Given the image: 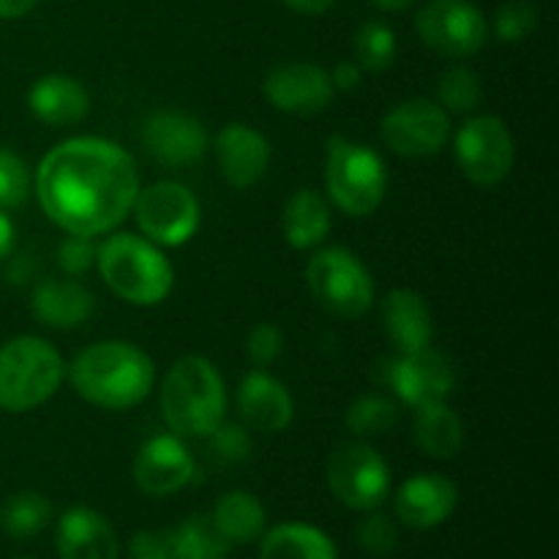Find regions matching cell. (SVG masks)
<instances>
[{"mask_svg": "<svg viewBox=\"0 0 559 559\" xmlns=\"http://www.w3.org/2000/svg\"><path fill=\"white\" fill-rule=\"evenodd\" d=\"M140 191V169L115 142L74 136L55 145L36 169V197L52 224L96 238L123 224Z\"/></svg>", "mask_w": 559, "mask_h": 559, "instance_id": "6da1fadb", "label": "cell"}, {"mask_svg": "<svg viewBox=\"0 0 559 559\" xmlns=\"http://www.w3.org/2000/svg\"><path fill=\"white\" fill-rule=\"evenodd\" d=\"M69 382L93 407L131 409L151 393L156 366L136 344L98 342L71 360Z\"/></svg>", "mask_w": 559, "mask_h": 559, "instance_id": "7a4b0ae2", "label": "cell"}, {"mask_svg": "<svg viewBox=\"0 0 559 559\" xmlns=\"http://www.w3.org/2000/svg\"><path fill=\"white\" fill-rule=\"evenodd\" d=\"M162 413L178 437H207L227 415V388L202 355L175 360L162 382Z\"/></svg>", "mask_w": 559, "mask_h": 559, "instance_id": "3957f363", "label": "cell"}, {"mask_svg": "<svg viewBox=\"0 0 559 559\" xmlns=\"http://www.w3.org/2000/svg\"><path fill=\"white\" fill-rule=\"evenodd\" d=\"M102 278L131 306H158L173 293L175 273L156 243L134 233H115L96 249Z\"/></svg>", "mask_w": 559, "mask_h": 559, "instance_id": "277c9868", "label": "cell"}, {"mask_svg": "<svg viewBox=\"0 0 559 559\" xmlns=\"http://www.w3.org/2000/svg\"><path fill=\"white\" fill-rule=\"evenodd\" d=\"M66 377L63 355L38 336H16L0 344V409L27 413L55 396Z\"/></svg>", "mask_w": 559, "mask_h": 559, "instance_id": "5b68a950", "label": "cell"}, {"mask_svg": "<svg viewBox=\"0 0 559 559\" xmlns=\"http://www.w3.org/2000/svg\"><path fill=\"white\" fill-rule=\"evenodd\" d=\"M325 186L333 205L342 207L347 216H371L385 200L388 167L374 147L360 145L347 136H331Z\"/></svg>", "mask_w": 559, "mask_h": 559, "instance_id": "8992f818", "label": "cell"}, {"mask_svg": "<svg viewBox=\"0 0 559 559\" xmlns=\"http://www.w3.org/2000/svg\"><path fill=\"white\" fill-rule=\"evenodd\" d=\"M306 284L317 306L342 320H358L374 306V278L349 249L333 246L311 257Z\"/></svg>", "mask_w": 559, "mask_h": 559, "instance_id": "52a82bcc", "label": "cell"}, {"mask_svg": "<svg viewBox=\"0 0 559 559\" xmlns=\"http://www.w3.org/2000/svg\"><path fill=\"white\" fill-rule=\"evenodd\" d=\"M328 486L353 511H377L391 495V467L369 442H344L328 459Z\"/></svg>", "mask_w": 559, "mask_h": 559, "instance_id": "ba28073f", "label": "cell"}, {"mask_svg": "<svg viewBox=\"0 0 559 559\" xmlns=\"http://www.w3.org/2000/svg\"><path fill=\"white\" fill-rule=\"evenodd\" d=\"M134 218L151 243L178 249L194 238L200 227V202L175 180H158L140 191L134 200Z\"/></svg>", "mask_w": 559, "mask_h": 559, "instance_id": "9c48e42d", "label": "cell"}, {"mask_svg": "<svg viewBox=\"0 0 559 559\" xmlns=\"http://www.w3.org/2000/svg\"><path fill=\"white\" fill-rule=\"evenodd\" d=\"M420 41L451 60L473 58L489 38L484 11L469 0H429L415 16Z\"/></svg>", "mask_w": 559, "mask_h": 559, "instance_id": "30bf717a", "label": "cell"}, {"mask_svg": "<svg viewBox=\"0 0 559 559\" xmlns=\"http://www.w3.org/2000/svg\"><path fill=\"white\" fill-rule=\"evenodd\" d=\"M453 153L464 178L475 186H497L511 175L516 162L511 129L495 115H478L456 131Z\"/></svg>", "mask_w": 559, "mask_h": 559, "instance_id": "8fae6325", "label": "cell"}, {"mask_svg": "<svg viewBox=\"0 0 559 559\" xmlns=\"http://www.w3.org/2000/svg\"><path fill=\"white\" fill-rule=\"evenodd\" d=\"M380 134L396 156H437L451 140V112L431 98H407L382 118Z\"/></svg>", "mask_w": 559, "mask_h": 559, "instance_id": "7c38bea8", "label": "cell"}, {"mask_svg": "<svg viewBox=\"0 0 559 559\" xmlns=\"http://www.w3.org/2000/svg\"><path fill=\"white\" fill-rule=\"evenodd\" d=\"M377 382L393 388L404 404L413 409L426 404L445 402L456 385L451 360L435 347H424L418 353L385 358L377 364Z\"/></svg>", "mask_w": 559, "mask_h": 559, "instance_id": "4fadbf2b", "label": "cell"}, {"mask_svg": "<svg viewBox=\"0 0 559 559\" xmlns=\"http://www.w3.org/2000/svg\"><path fill=\"white\" fill-rule=\"evenodd\" d=\"M262 93L271 107L282 109V112L317 115L333 102L336 87L322 66L293 60V63H278L267 71Z\"/></svg>", "mask_w": 559, "mask_h": 559, "instance_id": "5bb4252c", "label": "cell"}, {"mask_svg": "<svg viewBox=\"0 0 559 559\" xmlns=\"http://www.w3.org/2000/svg\"><path fill=\"white\" fill-rule=\"evenodd\" d=\"M142 145L162 167H189L207 151V131L194 115L158 109L142 120Z\"/></svg>", "mask_w": 559, "mask_h": 559, "instance_id": "9a60e30c", "label": "cell"}, {"mask_svg": "<svg viewBox=\"0 0 559 559\" xmlns=\"http://www.w3.org/2000/svg\"><path fill=\"white\" fill-rule=\"evenodd\" d=\"M194 478V459L175 435H156L134 459V484L147 497H169Z\"/></svg>", "mask_w": 559, "mask_h": 559, "instance_id": "2e32d148", "label": "cell"}, {"mask_svg": "<svg viewBox=\"0 0 559 559\" xmlns=\"http://www.w3.org/2000/svg\"><path fill=\"white\" fill-rule=\"evenodd\" d=\"M216 162L233 189H249L271 167V142L249 123H227L216 134Z\"/></svg>", "mask_w": 559, "mask_h": 559, "instance_id": "e0dca14e", "label": "cell"}, {"mask_svg": "<svg viewBox=\"0 0 559 559\" xmlns=\"http://www.w3.org/2000/svg\"><path fill=\"white\" fill-rule=\"evenodd\" d=\"M235 404L243 418V424L254 431L278 435L289 429L295 418V402L282 380H276L267 371H251L240 380Z\"/></svg>", "mask_w": 559, "mask_h": 559, "instance_id": "ac0fdd59", "label": "cell"}, {"mask_svg": "<svg viewBox=\"0 0 559 559\" xmlns=\"http://www.w3.org/2000/svg\"><path fill=\"white\" fill-rule=\"evenodd\" d=\"M459 491L440 473H418L396 491V516L413 530H431L453 513Z\"/></svg>", "mask_w": 559, "mask_h": 559, "instance_id": "d6986e66", "label": "cell"}, {"mask_svg": "<svg viewBox=\"0 0 559 559\" xmlns=\"http://www.w3.org/2000/svg\"><path fill=\"white\" fill-rule=\"evenodd\" d=\"M380 320L382 331L388 333L399 355H409L424 347H431V336H435L431 309L424 300V295H418L415 289H391L382 298Z\"/></svg>", "mask_w": 559, "mask_h": 559, "instance_id": "ffe728a7", "label": "cell"}, {"mask_svg": "<svg viewBox=\"0 0 559 559\" xmlns=\"http://www.w3.org/2000/svg\"><path fill=\"white\" fill-rule=\"evenodd\" d=\"M55 544L60 559H120L112 524L85 506L69 508L60 516Z\"/></svg>", "mask_w": 559, "mask_h": 559, "instance_id": "44dd1931", "label": "cell"}, {"mask_svg": "<svg viewBox=\"0 0 559 559\" xmlns=\"http://www.w3.org/2000/svg\"><path fill=\"white\" fill-rule=\"evenodd\" d=\"M27 107L41 123L63 129V126L85 120V115L91 112V96L74 76L47 74L33 82V87L27 91Z\"/></svg>", "mask_w": 559, "mask_h": 559, "instance_id": "7402d4cb", "label": "cell"}, {"mask_svg": "<svg viewBox=\"0 0 559 559\" xmlns=\"http://www.w3.org/2000/svg\"><path fill=\"white\" fill-rule=\"evenodd\" d=\"M31 309L41 325L60 328H80L87 322L96 311V300H93L91 289L82 287L80 282L71 278H47L33 289Z\"/></svg>", "mask_w": 559, "mask_h": 559, "instance_id": "603a6c76", "label": "cell"}, {"mask_svg": "<svg viewBox=\"0 0 559 559\" xmlns=\"http://www.w3.org/2000/svg\"><path fill=\"white\" fill-rule=\"evenodd\" d=\"M331 205L314 189H298L284 205L282 229L293 249H317L331 235Z\"/></svg>", "mask_w": 559, "mask_h": 559, "instance_id": "cb8c5ba5", "label": "cell"}, {"mask_svg": "<svg viewBox=\"0 0 559 559\" xmlns=\"http://www.w3.org/2000/svg\"><path fill=\"white\" fill-rule=\"evenodd\" d=\"M413 435L420 451L435 459L459 456V451L464 445L462 418L445 402H435L415 409Z\"/></svg>", "mask_w": 559, "mask_h": 559, "instance_id": "d4e9b609", "label": "cell"}, {"mask_svg": "<svg viewBox=\"0 0 559 559\" xmlns=\"http://www.w3.org/2000/svg\"><path fill=\"white\" fill-rule=\"evenodd\" d=\"M260 559H338V551L336 544L320 527L304 522H284L265 533Z\"/></svg>", "mask_w": 559, "mask_h": 559, "instance_id": "484cf974", "label": "cell"}, {"mask_svg": "<svg viewBox=\"0 0 559 559\" xmlns=\"http://www.w3.org/2000/svg\"><path fill=\"white\" fill-rule=\"evenodd\" d=\"M213 524L227 544H251L265 533V506L251 491H227L216 500Z\"/></svg>", "mask_w": 559, "mask_h": 559, "instance_id": "4316f807", "label": "cell"}, {"mask_svg": "<svg viewBox=\"0 0 559 559\" xmlns=\"http://www.w3.org/2000/svg\"><path fill=\"white\" fill-rule=\"evenodd\" d=\"M52 522V502L38 491H20L0 508V530L9 538H33Z\"/></svg>", "mask_w": 559, "mask_h": 559, "instance_id": "83f0119b", "label": "cell"}, {"mask_svg": "<svg viewBox=\"0 0 559 559\" xmlns=\"http://www.w3.org/2000/svg\"><path fill=\"white\" fill-rule=\"evenodd\" d=\"M178 559H224L229 544L222 538L211 516H191L173 530Z\"/></svg>", "mask_w": 559, "mask_h": 559, "instance_id": "f1b7e54d", "label": "cell"}, {"mask_svg": "<svg viewBox=\"0 0 559 559\" xmlns=\"http://www.w3.org/2000/svg\"><path fill=\"white\" fill-rule=\"evenodd\" d=\"M344 424L360 440L391 435L399 424V407L388 396L366 393V396H358L349 404L347 415H344Z\"/></svg>", "mask_w": 559, "mask_h": 559, "instance_id": "f546056e", "label": "cell"}, {"mask_svg": "<svg viewBox=\"0 0 559 559\" xmlns=\"http://www.w3.org/2000/svg\"><path fill=\"white\" fill-rule=\"evenodd\" d=\"M353 49L355 63L360 66V71L380 74V71L391 69L393 60H396V33H393L391 25L380 20L364 22L355 31Z\"/></svg>", "mask_w": 559, "mask_h": 559, "instance_id": "4dcf8cb0", "label": "cell"}, {"mask_svg": "<svg viewBox=\"0 0 559 559\" xmlns=\"http://www.w3.org/2000/svg\"><path fill=\"white\" fill-rule=\"evenodd\" d=\"M437 96H440V107L445 112H473L484 98V87H480L478 74L473 69L451 66V69L442 71Z\"/></svg>", "mask_w": 559, "mask_h": 559, "instance_id": "1f68e13d", "label": "cell"}, {"mask_svg": "<svg viewBox=\"0 0 559 559\" xmlns=\"http://www.w3.org/2000/svg\"><path fill=\"white\" fill-rule=\"evenodd\" d=\"M540 14L535 9V3L530 0H508L506 5H500L495 16V31L500 36V41L506 44H519L527 36H533L535 27H538Z\"/></svg>", "mask_w": 559, "mask_h": 559, "instance_id": "d6a6232c", "label": "cell"}, {"mask_svg": "<svg viewBox=\"0 0 559 559\" xmlns=\"http://www.w3.org/2000/svg\"><path fill=\"white\" fill-rule=\"evenodd\" d=\"M31 194V173L16 153L0 147V207H20Z\"/></svg>", "mask_w": 559, "mask_h": 559, "instance_id": "836d02e7", "label": "cell"}, {"mask_svg": "<svg viewBox=\"0 0 559 559\" xmlns=\"http://www.w3.org/2000/svg\"><path fill=\"white\" fill-rule=\"evenodd\" d=\"M205 440L211 442L213 453H216V459H222L224 464L246 462V459L251 456V448H254L249 429L240 424H229V420H222Z\"/></svg>", "mask_w": 559, "mask_h": 559, "instance_id": "e575fe53", "label": "cell"}, {"mask_svg": "<svg viewBox=\"0 0 559 559\" xmlns=\"http://www.w3.org/2000/svg\"><path fill=\"white\" fill-rule=\"evenodd\" d=\"M399 544V530L391 516L369 511V516L358 524V546L371 557H388Z\"/></svg>", "mask_w": 559, "mask_h": 559, "instance_id": "d590c367", "label": "cell"}, {"mask_svg": "<svg viewBox=\"0 0 559 559\" xmlns=\"http://www.w3.org/2000/svg\"><path fill=\"white\" fill-rule=\"evenodd\" d=\"M284 353V333L282 328L273 325V322H260L249 331L246 336V355L254 366L265 369L273 360H278V355Z\"/></svg>", "mask_w": 559, "mask_h": 559, "instance_id": "8d00e7d4", "label": "cell"}, {"mask_svg": "<svg viewBox=\"0 0 559 559\" xmlns=\"http://www.w3.org/2000/svg\"><path fill=\"white\" fill-rule=\"evenodd\" d=\"M96 249L98 246H93V238L69 235L58 249V262L60 267H63V273H69V276H80V273H85L87 267L96 262Z\"/></svg>", "mask_w": 559, "mask_h": 559, "instance_id": "74e56055", "label": "cell"}, {"mask_svg": "<svg viewBox=\"0 0 559 559\" xmlns=\"http://www.w3.org/2000/svg\"><path fill=\"white\" fill-rule=\"evenodd\" d=\"M131 559H178L173 546V535L156 533V530H145L131 538L129 546Z\"/></svg>", "mask_w": 559, "mask_h": 559, "instance_id": "f35d334b", "label": "cell"}, {"mask_svg": "<svg viewBox=\"0 0 559 559\" xmlns=\"http://www.w3.org/2000/svg\"><path fill=\"white\" fill-rule=\"evenodd\" d=\"M328 74H331V82L336 91H355V87L360 85L364 71H360V66L355 63V60H342V63L333 71H328Z\"/></svg>", "mask_w": 559, "mask_h": 559, "instance_id": "ab89813d", "label": "cell"}, {"mask_svg": "<svg viewBox=\"0 0 559 559\" xmlns=\"http://www.w3.org/2000/svg\"><path fill=\"white\" fill-rule=\"evenodd\" d=\"M289 11L295 14H306V16H317V14H325L336 5V0H282Z\"/></svg>", "mask_w": 559, "mask_h": 559, "instance_id": "60d3db41", "label": "cell"}, {"mask_svg": "<svg viewBox=\"0 0 559 559\" xmlns=\"http://www.w3.org/2000/svg\"><path fill=\"white\" fill-rule=\"evenodd\" d=\"M14 240H16V229H14V222L9 218V213L0 207V260H5V257L14 251Z\"/></svg>", "mask_w": 559, "mask_h": 559, "instance_id": "b9f144b4", "label": "cell"}, {"mask_svg": "<svg viewBox=\"0 0 559 559\" xmlns=\"http://www.w3.org/2000/svg\"><path fill=\"white\" fill-rule=\"evenodd\" d=\"M36 5V0H0V20H20Z\"/></svg>", "mask_w": 559, "mask_h": 559, "instance_id": "7bdbcfd3", "label": "cell"}, {"mask_svg": "<svg viewBox=\"0 0 559 559\" xmlns=\"http://www.w3.org/2000/svg\"><path fill=\"white\" fill-rule=\"evenodd\" d=\"M371 3L382 11H402L407 9V5H413L415 0H371Z\"/></svg>", "mask_w": 559, "mask_h": 559, "instance_id": "ee69618b", "label": "cell"}, {"mask_svg": "<svg viewBox=\"0 0 559 559\" xmlns=\"http://www.w3.org/2000/svg\"><path fill=\"white\" fill-rule=\"evenodd\" d=\"M16 559H31V557H16Z\"/></svg>", "mask_w": 559, "mask_h": 559, "instance_id": "f6af8a7d", "label": "cell"}]
</instances>
